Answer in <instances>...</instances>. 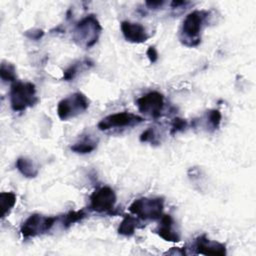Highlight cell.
Wrapping results in <instances>:
<instances>
[{"label": "cell", "instance_id": "obj_20", "mask_svg": "<svg viewBox=\"0 0 256 256\" xmlns=\"http://www.w3.org/2000/svg\"><path fill=\"white\" fill-rule=\"evenodd\" d=\"M221 119H222V115L218 109H211L206 113L207 124L209 125L210 128H212V130L218 129L221 123Z\"/></svg>", "mask_w": 256, "mask_h": 256}, {"label": "cell", "instance_id": "obj_22", "mask_svg": "<svg viewBox=\"0 0 256 256\" xmlns=\"http://www.w3.org/2000/svg\"><path fill=\"white\" fill-rule=\"evenodd\" d=\"M187 126H188V123H187V121L185 119L176 117L171 122L170 134L171 135H175L178 132H182V131H184L187 128Z\"/></svg>", "mask_w": 256, "mask_h": 256}, {"label": "cell", "instance_id": "obj_2", "mask_svg": "<svg viewBox=\"0 0 256 256\" xmlns=\"http://www.w3.org/2000/svg\"><path fill=\"white\" fill-rule=\"evenodd\" d=\"M102 32V26L97 17L89 14L82 18L75 26L73 31V40L84 48L94 46Z\"/></svg>", "mask_w": 256, "mask_h": 256}, {"label": "cell", "instance_id": "obj_21", "mask_svg": "<svg viewBox=\"0 0 256 256\" xmlns=\"http://www.w3.org/2000/svg\"><path fill=\"white\" fill-rule=\"evenodd\" d=\"M140 141L141 142H149L151 144H158L159 143V136L155 128L150 127L146 129L142 134L140 135Z\"/></svg>", "mask_w": 256, "mask_h": 256}, {"label": "cell", "instance_id": "obj_1", "mask_svg": "<svg viewBox=\"0 0 256 256\" xmlns=\"http://www.w3.org/2000/svg\"><path fill=\"white\" fill-rule=\"evenodd\" d=\"M209 14L207 10H194L186 15L179 33V38L183 45L195 47L200 44L201 32L207 23Z\"/></svg>", "mask_w": 256, "mask_h": 256}, {"label": "cell", "instance_id": "obj_5", "mask_svg": "<svg viewBox=\"0 0 256 256\" xmlns=\"http://www.w3.org/2000/svg\"><path fill=\"white\" fill-rule=\"evenodd\" d=\"M88 107L89 100L87 97L81 92H75L59 101L57 105V115L62 121H66L82 114Z\"/></svg>", "mask_w": 256, "mask_h": 256}, {"label": "cell", "instance_id": "obj_4", "mask_svg": "<svg viewBox=\"0 0 256 256\" xmlns=\"http://www.w3.org/2000/svg\"><path fill=\"white\" fill-rule=\"evenodd\" d=\"M131 214L141 220H159L163 215L164 199L162 197H141L129 206Z\"/></svg>", "mask_w": 256, "mask_h": 256}, {"label": "cell", "instance_id": "obj_23", "mask_svg": "<svg viewBox=\"0 0 256 256\" xmlns=\"http://www.w3.org/2000/svg\"><path fill=\"white\" fill-rule=\"evenodd\" d=\"M146 55H147L150 63H155L158 60V52L154 46L148 47V49L146 51Z\"/></svg>", "mask_w": 256, "mask_h": 256}, {"label": "cell", "instance_id": "obj_6", "mask_svg": "<svg viewBox=\"0 0 256 256\" xmlns=\"http://www.w3.org/2000/svg\"><path fill=\"white\" fill-rule=\"evenodd\" d=\"M57 219V217L44 216L38 213L32 214L22 223L20 233L25 239L42 235L54 226Z\"/></svg>", "mask_w": 256, "mask_h": 256}, {"label": "cell", "instance_id": "obj_25", "mask_svg": "<svg viewBox=\"0 0 256 256\" xmlns=\"http://www.w3.org/2000/svg\"><path fill=\"white\" fill-rule=\"evenodd\" d=\"M43 34H44V32H43L42 30L37 29V30H33V31H32V34L29 35L28 37L31 38V39H33V40H38V39H40V38L43 36Z\"/></svg>", "mask_w": 256, "mask_h": 256}, {"label": "cell", "instance_id": "obj_16", "mask_svg": "<svg viewBox=\"0 0 256 256\" xmlns=\"http://www.w3.org/2000/svg\"><path fill=\"white\" fill-rule=\"evenodd\" d=\"M139 219L132 215H125L118 226V233L123 236H132L139 227Z\"/></svg>", "mask_w": 256, "mask_h": 256}, {"label": "cell", "instance_id": "obj_12", "mask_svg": "<svg viewBox=\"0 0 256 256\" xmlns=\"http://www.w3.org/2000/svg\"><path fill=\"white\" fill-rule=\"evenodd\" d=\"M156 233L165 241L179 242L180 235L174 228V220L171 215L165 214L160 218V224L156 230Z\"/></svg>", "mask_w": 256, "mask_h": 256}, {"label": "cell", "instance_id": "obj_13", "mask_svg": "<svg viewBox=\"0 0 256 256\" xmlns=\"http://www.w3.org/2000/svg\"><path fill=\"white\" fill-rule=\"evenodd\" d=\"M17 170L26 178H35L38 175V167L35 162L27 157H19L16 160Z\"/></svg>", "mask_w": 256, "mask_h": 256}, {"label": "cell", "instance_id": "obj_11", "mask_svg": "<svg viewBox=\"0 0 256 256\" xmlns=\"http://www.w3.org/2000/svg\"><path fill=\"white\" fill-rule=\"evenodd\" d=\"M120 29L124 38L131 43L140 44L147 41L149 38L146 28L140 23L122 21L120 24Z\"/></svg>", "mask_w": 256, "mask_h": 256}, {"label": "cell", "instance_id": "obj_18", "mask_svg": "<svg viewBox=\"0 0 256 256\" xmlns=\"http://www.w3.org/2000/svg\"><path fill=\"white\" fill-rule=\"evenodd\" d=\"M86 212L85 210H76V211H69L65 215H63L61 219V224L63 225L64 228H69L71 225L74 223H77L84 219L86 217Z\"/></svg>", "mask_w": 256, "mask_h": 256}, {"label": "cell", "instance_id": "obj_8", "mask_svg": "<svg viewBox=\"0 0 256 256\" xmlns=\"http://www.w3.org/2000/svg\"><path fill=\"white\" fill-rule=\"evenodd\" d=\"M89 207L96 213H110L116 204V194L109 186H102L90 195Z\"/></svg>", "mask_w": 256, "mask_h": 256}, {"label": "cell", "instance_id": "obj_26", "mask_svg": "<svg viewBox=\"0 0 256 256\" xmlns=\"http://www.w3.org/2000/svg\"><path fill=\"white\" fill-rule=\"evenodd\" d=\"M186 4H188L187 1H172L171 2V7L172 8H178L180 6H185Z\"/></svg>", "mask_w": 256, "mask_h": 256}, {"label": "cell", "instance_id": "obj_15", "mask_svg": "<svg viewBox=\"0 0 256 256\" xmlns=\"http://www.w3.org/2000/svg\"><path fill=\"white\" fill-rule=\"evenodd\" d=\"M96 148H97V141L89 135L84 136L83 138H81L79 141H77L70 147L71 151L78 154L91 153Z\"/></svg>", "mask_w": 256, "mask_h": 256}, {"label": "cell", "instance_id": "obj_17", "mask_svg": "<svg viewBox=\"0 0 256 256\" xmlns=\"http://www.w3.org/2000/svg\"><path fill=\"white\" fill-rule=\"evenodd\" d=\"M16 204V195L13 192H1L0 193V209L1 217L5 218L9 215L10 211Z\"/></svg>", "mask_w": 256, "mask_h": 256}, {"label": "cell", "instance_id": "obj_14", "mask_svg": "<svg viewBox=\"0 0 256 256\" xmlns=\"http://www.w3.org/2000/svg\"><path fill=\"white\" fill-rule=\"evenodd\" d=\"M93 64L94 63L90 59H83L78 62H75L63 71V79L65 81H71L79 74L80 71L89 69L93 66Z\"/></svg>", "mask_w": 256, "mask_h": 256}, {"label": "cell", "instance_id": "obj_9", "mask_svg": "<svg viewBox=\"0 0 256 256\" xmlns=\"http://www.w3.org/2000/svg\"><path fill=\"white\" fill-rule=\"evenodd\" d=\"M138 110L154 119L161 116L164 109V96L160 92L151 91L136 100Z\"/></svg>", "mask_w": 256, "mask_h": 256}, {"label": "cell", "instance_id": "obj_24", "mask_svg": "<svg viewBox=\"0 0 256 256\" xmlns=\"http://www.w3.org/2000/svg\"><path fill=\"white\" fill-rule=\"evenodd\" d=\"M165 2L162 1V0H158V1H146L145 4L151 8V9H157L159 7H161Z\"/></svg>", "mask_w": 256, "mask_h": 256}, {"label": "cell", "instance_id": "obj_19", "mask_svg": "<svg viewBox=\"0 0 256 256\" xmlns=\"http://www.w3.org/2000/svg\"><path fill=\"white\" fill-rule=\"evenodd\" d=\"M0 77L3 82H16V68L12 63L2 61L0 66Z\"/></svg>", "mask_w": 256, "mask_h": 256}, {"label": "cell", "instance_id": "obj_3", "mask_svg": "<svg viewBox=\"0 0 256 256\" xmlns=\"http://www.w3.org/2000/svg\"><path fill=\"white\" fill-rule=\"evenodd\" d=\"M9 96L11 108L15 112H22L39 101L36 96V87L31 82H14L10 88Z\"/></svg>", "mask_w": 256, "mask_h": 256}, {"label": "cell", "instance_id": "obj_10", "mask_svg": "<svg viewBox=\"0 0 256 256\" xmlns=\"http://www.w3.org/2000/svg\"><path fill=\"white\" fill-rule=\"evenodd\" d=\"M196 254L224 256L226 255V246L218 241L210 240L206 235L198 236L194 242Z\"/></svg>", "mask_w": 256, "mask_h": 256}, {"label": "cell", "instance_id": "obj_7", "mask_svg": "<svg viewBox=\"0 0 256 256\" xmlns=\"http://www.w3.org/2000/svg\"><path fill=\"white\" fill-rule=\"evenodd\" d=\"M144 121V118L130 112H117L107 115L101 119L97 127L101 131H108L114 129H123L134 127Z\"/></svg>", "mask_w": 256, "mask_h": 256}]
</instances>
